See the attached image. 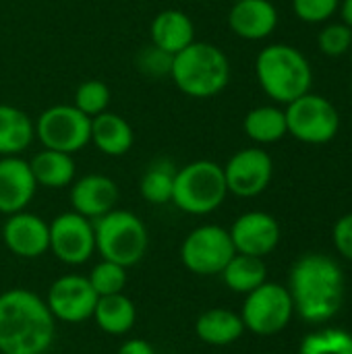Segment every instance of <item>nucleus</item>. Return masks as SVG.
<instances>
[{"instance_id": "obj_34", "label": "nucleus", "mask_w": 352, "mask_h": 354, "mask_svg": "<svg viewBox=\"0 0 352 354\" xmlns=\"http://www.w3.org/2000/svg\"><path fill=\"white\" fill-rule=\"evenodd\" d=\"M332 239H334L336 251H338L344 259L352 261V214L342 216V218L334 224Z\"/></svg>"}, {"instance_id": "obj_36", "label": "nucleus", "mask_w": 352, "mask_h": 354, "mask_svg": "<svg viewBox=\"0 0 352 354\" xmlns=\"http://www.w3.org/2000/svg\"><path fill=\"white\" fill-rule=\"evenodd\" d=\"M342 23H346L352 29V0H340V8H338Z\"/></svg>"}, {"instance_id": "obj_18", "label": "nucleus", "mask_w": 352, "mask_h": 354, "mask_svg": "<svg viewBox=\"0 0 352 354\" xmlns=\"http://www.w3.org/2000/svg\"><path fill=\"white\" fill-rule=\"evenodd\" d=\"M230 31L247 41L270 37L278 27V10L270 0H241L232 2L228 10Z\"/></svg>"}, {"instance_id": "obj_16", "label": "nucleus", "mask_w": 352, "mask_h": 354, "mask_svg": "<svg viewBox=\"0 0 352 354\" xmlns=\"http://www.w3.org/2000/svg\"><path fill=\"white\" fill-rule=\"evenodd\" d=\"M118 199H120V189L114 183V178L106 174L91 172L81 178H75L71 185L73 212L89 220H98L106 216L108 212L116 209Z\"/></svg>"}, {"instance_id": "obj_2", "label": "nucleus", "mask_w": 352, "mask_h": 354, "mask_svg": "<svg viewBox=\"0 0 352 354\" xmlns=\"http://www.w3.org/2000/svg\"><path fill=\"white\" fill-rule=\"evenodd\" d=\"M288 292L295 311L305 322H330L344 303L342 270L332 257L319 253L303 255L290 268Z\"/></svg>"}, {"instance_id": "obj_5", "label": "nucleus", "mask_w": 352, "mask_h": 354, "mask_svg": "<svg viewBox=\"0 0 352 354\" xmlns=\"http://www.w3.org/2000/svg\"><path fill=\"white\" fill-rule=\"evenodd\" d=\"M95 251L102 259L114 261L122 268L137 266L149 247V232L145 222L129 209H112L93 220Z\"/></svg>"}, {"instance_id": "obj_33", "label": "nucleus", "mask_w": 352, "mask_h": 354, "mask_svg": "<svg viewBox=\"0 0 352 354\" xmlns=\"http://www.w3.org/2000/svg\"><path fill=\"white\" fill-rule=\"evenodd\" d=\"M137 68L145 75V77H170V68H172V56L162 52L160 48H156L154 44H147L145 48H141V52L135 58Z\"/></svg>"}, {"instance_id": "obj_6", "label": "nucleus", "mask_w": 352, "mask_h": 354, "mask_svg": "<svg viewBox=\"0 0 352 354\" xmlns=\"http://www.w3.org/2000/svg\"><path fill=\"white\" fill-rule=\"evenodd\" d=\"M228 197L224 168L214 160H195L176 168L172 203L191 216L216 212Z\"/></svg>"}, {"instance_id": "obj_22", "label": "nucleus", "mask_w": 352, "mask_h": 354, "mask_svg": "<svg viewBox=\"0 0 352 354\" xmlns=\"http://www.w3.org/2000/svg\"><path fill=\"white\" fill-rule=\"evenodd\" d=\"M27 162H29V168L37 187L64 189L73 185V180L77 178V166L71 153L44 147Z\"/></svg>"}, {"instance_id": "obj_28", "label": "nucleus", "mask_w": 352, "mask_h": 354, "mask_svg": "<svg viewBox=\"0 0 352 354\" xmlns=\"http://www.w3.org/2000/svg\"><path fill=\"white\" fill-rule=\"evenodd\" d=\"M299 354H352V336L344 330H322L307 334Z\"/></svg>"}, {"instance_id": "obj_8", "label": "nucleus", "mask_w": 352, "mask_h": 354, "mask_svg": "<svg viewBox=\"0 0 352 354\" xmlns=\"http://www.w3.org/2000/svg\"><path fill=\"white\" fill-rule=\"evenodd\" d=\"M35 122V137L46 149L77 153L89 145L91 118L73 104H54L46 108Z\"/></svg>"}, {"instance_id": "obj_11", "label": "nucleus", "mask_w": 352, "mask_h": 354, "mask_svg": "<svg viewBox=\"0 0 352 354\" xmlns=\"http://www.w3.org/2000/svg\"><path fill=\"white\" fill-rule=\"evenodd\" d=\"M50 224V249L52 255L64 266H83L95 253L93 220L77 214L62 212Z\"/></svg>"}, {"instance_id": "obj_25", "label": "nucleus", "mask_w": 352, "mask_h": 354, "mask_svg": "<svg viewBox=\"0 0 352 354\" xmlns=\"http://www.w3.org/2000/svg\"><path fill=\"white\" fill-rule=\"evenodd\" d=\"M243 131L257 145H272V143L282 141L288 135L284 108H280L276 104L251 108L245 114Z\"/></svg>"}, {"instance_id": "obj_32", "label": "nucleus", "mask_w": 352, "mask_h": 354, "mask_svg": "<svg viewBox=\"0 0 352 354\" xmlns=\"http://www.w3.org/2000/svg\"><path fill=\"white\" fill-rule=\"evenodd\" d=\"M340 8V0H293L295 15L309 25L328 23Z\"/></svg>"}, {"instance_id": "obj_13", "label": "nucleus", "mask_w": 352, "mask_h": 354, "mask_svg": "<svg viewBox=\"0 0 352 354\" xmlns=\"http://www.w3.org/2000/svg\"><path fill=\"white\" fill-rule=\"evenodd\" d=\"M98 299L87 276L66 274L50 284L44 301L56 322L83 324L85 319H91Z\"/></svg>"}, {"instance_id": "obj_24", "label": "nucleus", "mask_w": 352, "mask_h": 354, "mask_svg": "<svg viewBox=\"0 0 352 354\" xmlns=\"http://www.w3.org/2000/svg\"><path fill=\"white\" fill-rule=\"evenodd\" d=\"M91 319L95 326L108 334V336H124L135 328L137 322V307L135 303L124 295H110V297H100L93 309Z\"/></svg>"}, {"instance_id": "obj_30", "label": "nucleus", "mask_w": 352, "mask_h": 354, "mask_svg": "<svg viewBox=\"0 0 352 354\" xmlns=\"http://www.w3.org/2000/svg\"><path fill=\"white\" fill-rule=\"evenodd\" d=\"M91 288L95 290L98 297H110V295H118L124 290L127 286V268L102 259L100 263H95L87 276Z\"/></svg>"}, {"instance_id": "obj_21", "label": "nucleus", "mask_w": 352, "mask_h": 354, "mask_svg": "<svg viewBox=\"0 0 352 354\" xmlns=\"http://www.w3.org/2000/svg\"><path fill=\"white\" fill-rule=\"evenodd\" d=\"M245 334V324L239 313L214 307L195 319V336L210 346H230Z\"/></svg>"}, {"instance_id": "obj_39", "label": "nucleus", "mask_w": 352, "mask_h": 354, "mask_svg": "<svg viewBox=\"0 0 352 354\" xmlns=\"http://www.w3.org/2000/svg\"><path fill=\"white\" fill-rule=\"evenodd\" d=\"M0 354H2V353H0Z\"/></svg>"}, {"instance_id": "obj_9", "label": "nucleus", "mask_w": 352, "mask_h": 354, "mask_svg": "<svg viewBox=\"0 0 352 354\" xmlns=\"http://www.w3.org/2000/svg\"><path fill=\"white\" fill-rule=\"evenodd\" d=\"M234 245L228 228L203 224L193 228L180 245L183 266L197 276H218L234 257Z\"/></svg>"}, {"instance_id": "obj_38", "label": "nucleus", "mask_w": 352, "mask_h": 354, "mask_svg": "<svg viewBox=\"0 0 352 354\" xmlns=\"http://www.w3.org/2000/svg\"><path fill=\"white\" fill-rule=\"evenodd\" d=\"M232 2H241V0H232Z\"/></svg>"}, {"instance_id": "obj_29", "label": "nucleus", "mask_w": 352, "mask_h": 354, "mask_svg": "<svg viewBox=\"0 0 352 354\" xmlns=\"http://www.w3.org/2000/svg\"><path fill=\"white\" fill-rule=\"evenodd\" d=\"M110 100H112V93H110V87L100 81V79H87L83 83H79L77 91H75V102L73 106L77 110H81L85 116L93 118L102 112L108 110L110 106Z\"/></svg>"}, {"instance_id": "obj_4", "label": "nucleus", "mask_w": 352, "mask_h": 354, "mask_svg": "<svg viewBox=\"0 0 352 354\" xmlns=\"http://www.w3.org/2000/svg\"><path fill=\"white\" fill-rule=\"evenodd\" d=\"M170 79L189 97L207 100L230 83V60L224 50L210 41H193L172 56Z\"/></svg>"}, {"instance_id": "obj_7", "label": "nucleus", "mask_w": 352, "mask_h": 354, "mask_svg": "<svg viewBox=\"0 0 352 354\" xmlns=\"http://www.w3.org/2000/svg\"><path fill=\"white\" fill-rule=\"evenodd\" d=\"M288 135L307 145H324L336 139L342 127V118L336 106L313 91L293 100L284 108Z\"/></svg>"}, {"instance_id": "obj_37", "label": "nucleus", "mask_w": 352, "mask_h": 354, "mask_svg": "<svg viewBox=\"0 0 352 354\" xmlns=\"http://www.w3.org/2000/svg\"><path fill=\"white\" fill-rule=\"evenodd\" d=\"M349 56H351V64H352V48H351V54H349Z\"/></svg>"}, {"instance_id": "obj_20", "label": "nucleus", "mask_w": 352, "mask_h": 354, "mask_svg": "<svg viewBox=\"0 0 352 354\" xmlns=\"http://www.w3.org/2000/svg\"><path fill=\"white\" fill-rule=\"evenodd\" d=\"M89 143H93L98 151H102L104 156L120 158L133 149L135 133L127 118H122L116 112L106 110L91 118Z\"/></svg>"}, {"instance_id": "obj_27", "label": "nucleus", "mask_w": 352, "mask_h": 354, "mask_svg": "<svg viewBox=\"0 0 352 354\" xmlns=\"http://www.w3.org/2000/svg\"><path fill=\"white\" fill-rule=\"evenodd\" d=\"M174 176H176V168L162 160V162H154L147 166V170L143 172L141 180H139V193L141 197L151 203V205H164L172 201V189H174Z\"/></svg>"}, {"instance_id": "obj_15", "label": "nucleus", "mask_w": 352, "mask_h": 354, "mask_svg": "<svg viewBox=\"0 0 352 354\" xmlns=\"http://www.w3.org/2000/svg\"><path fill=\"white\" fill-rule=\"evenodd\" d=\"M234 251L253 257L270 255L280 243V224L268 212H247L228 228Z\"/></svg>"}, {"instance_id": "obj_3", "label": "nucleus", "mask_w": 352, "mask_h": 354, "mask_svg": "<svg viewBox=\"0 0 352 354\" xmlns=\"http://www.w3.org/2000/svg\"><path fill=\"white\" fill-rule=\"evenodd\" d=\"M255 77L263 93L284 106L311 91L313 85L309 58L290 44L266 46L255 58Z\"/></svg>"}, {"instance_id": "obj_26", "label": "nucleus", "mask_w": 352, "mask_h": 354, "mask_svg": "<svg viewBox=\"0 0 352 354\" xmlns=\"http://www.w3.org/2000/svg\"><path fill=\"white\" fill-rule=\"evenodd\" d=\"M220 276L228 290L237 295H249L251 290L268 282V268L261 257L234 253Z\"/></svg>"}, {"instance_id": "obj_10", "label": "nucleus", "mask_w": 352, "mask_h": 354, "mask_svg": "<svg viewBox=\"0 0 352 354\" xmlns=\"http://www.w3.org/2000/svg\"><path fill=\"white\" fill-rule=\"evenodd\" d=\"M295 313L293 299L286 286L276 282H263L249 295H245L243 311L239 313L245 330L257 336L280 334Z\"/></svg>"}, {"instance_id": "obj_35", "label": "nucleus", "mask_w": 352, "mask_h": 354, "mask_svg": "<svg viewBox=\"0 0 352 354\" xmlns=\"http://www.w3.org/2000/svg\"><path fill=\"white\" fill-rule=\"evenodd\" d=\"M116 354H156V351H154V346H151L147 340H143V338H133V340L122 342Z\"/></svg>"}, {"instance_id": "obj_12", "label": "nucleus", "mask_w": 352, "mask_h": 354, "mask_svg": "<svg viewBox=\"0 0 352 354\" xmlns=\"http://www.w3.org/2000/svg\"><path fill=\"white\" fill-rule=\"evenodd\" d=\"M222 168L228 193L241 199L261 195L270 187L274 176V160L261 147H247L237 151Z\"/></svg>"}, {"instance_id": "obj_14", "label": "nucleus", "mask_w": 352, "mask_h": 354, "mask_svg": "<svg viewBox=\"0 0 352 354\" xmlns=\"http://www.w3.org/2000/svg\"><path fill=\"white\" fill-rule=\"evenodd\" d=\"M4 247L21 259H37L50 249V224L27 209L6 216L2 226Z\"/></svg>"}, {"instance_id": "obj_19", "label": "nucleus", "mask_w": 352, "mask_h": 354, "mask_svg": "<svg viewBox=\"0 0 352 354\" xmlns=\"http://www.w3.org/2000/svg\"><path fill=\"white\" fill-rule=\"evenodd\" d=\"M193 41H195V25L185 10L164 8L151 19L149 44H154L162 52L174 56Z\"/></svg>"}, {"instance_id": "obj_17", "label": "nucleus", "mask_w": 352, "mask_h": 354, "mask_svg": "<svg viewBox=\"0 0 352 354\" xmlns=\"http://www.w3.org/2000/svg\"><path fill=\"white\" fill-rule=\"evenodd\" d=\"M37 183L31 174L29 162L21 156L0 158V214L12 216L27 209L35 197Z\"/></svg>"}, {"instance_id": "obj_1", "label": "nucleus", "mask_w": 352, "mask_h": 354, "mask_svg": "<svg viewBox=\"0 0 352 354\" xmlns=\"http://www.w3.org/2000/svg\"><path fill=\"white\" fill-rule=\"evenodd\" d=\"M56 336V319L46 301L29 288L0 292V353L46 354Z\"/></svg>"}, {"instance_id": "obj_23", "label": "nucleus", "mask_w": 352, "mask_h": 354, "mask_svg": "<svg viewBox=\"0 0 352 354\" xmlns=\"http://www.w3.org/2000/svg\"><path fill=\"white\" fill-rule=\"evenodd\" d=\"M35 139L33 118L10 104H0V158L23 153Z\"/></svg>"}, {"instance_id": "obj_31", "label": "nucleus", "mask_w": 352, "mask_h": 354, "mask_svg": "<svg viewBox=\"0 0 352 354\" xmlns=\"http://www.w3.org/2000/svg\"><path fill=\"white\" fill-rule=\"evenodd\" d=\"M317 48L330 58L349 56L352 48V29L346 23H326L317 33Z\"/></svg>"}]
</instances>
